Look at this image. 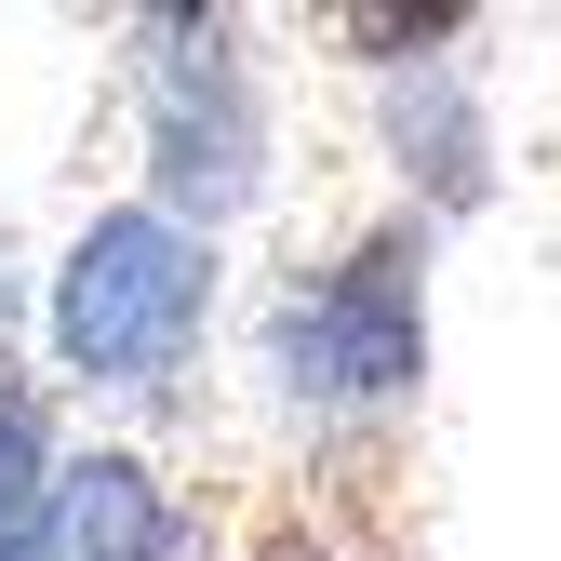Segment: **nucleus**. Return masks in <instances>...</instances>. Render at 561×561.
Instances as JSON below:
<instances>
[{
  "label": "nucleus",
  "instance_id": "5",
  "mask_svg": "<svg viewBox=\"0 0 561 561\" xmlns=\"http://www.w3.org/2000/svg\"><path fill=\"white\" fill-rule=\"evenodd\" d=\"M41 508H54V442H41V401H27V388H0V561H27Z\"/></svg>",
  "mask_w": 561,
  "mask_h": 561
},
{
  "label": "nucleus",
  "instance_id": "1",
  "mask_svg": "<svg viewBox=\"0 0 561 561\" xmlns=\"http://www.w3.org/2000/svg\"><path fill=\"white\" fill-rule=\"evenodd\" d=\"M201 308H215V254L161 201H121L54 267V362L94 375V388H161L201 347Z\"/></svg>",
  "mask_w": 561,
  "mask_h": 561
},
{
  "label": "nucleus",
  "instance_id": "2",
  "mask_svg": "<svg viewBox=\"0 0 561 561\" xmlns=\"http://www.w3.org/2000/svg\"><path fill=\"white\" fill-rule=\"evenodd\" d=\"M161 67H148V174L174 215H241L267 187V107H254V67L228 41V14H161L148 27Z\"/></svg>",
  "mask_w": 561,
  "mask_h": 561
},
{
  "label": "nucleus",
  "instance_id": "4",
  "mask_svg": "<svg viewBox=\"0 0 561 561\" xmlns=\"http://www.w3.org/2000/svg\"><path fill=\"white\" fill-rule=\"evenodd\" d=\"M27 561H174V495L148 455H81L54 468V508L27 535Z\"/></svg>",
  "mask_w": 561,
  "mask_h": 561
},
{
  "label": "nucleus",
  "instance_id": "3",
  "mask_svg": "<svg viewBox=\"0 0 561 561\" xmlns=\"http://www.w3.org/2000/svg\"><path fill=\"white\" fill-rule=\"evenodd\" d=\"M280 347L308 362L321 401H401L414 375H428V228L388 215L334 254V280L280 321Z\"/></svg>",
  "mask_w": 561,
  "mask_h": 561
},
{
  "label": "nucleus",
  "instance_id": "6",
  "mask_svg": "<svg viewBox=\"0 0 561 561\" xmlns=\"http://www.w3.org/2000/svg\"><path fill=\"white\" fill-rule=\"evenodd\" d=\"M347 41H362V54H442V41H468V14H455V0H428V14H347Z\"/></svg>",
  "mask_w": 561,
  "mask_h": 561
}]
</instances>
